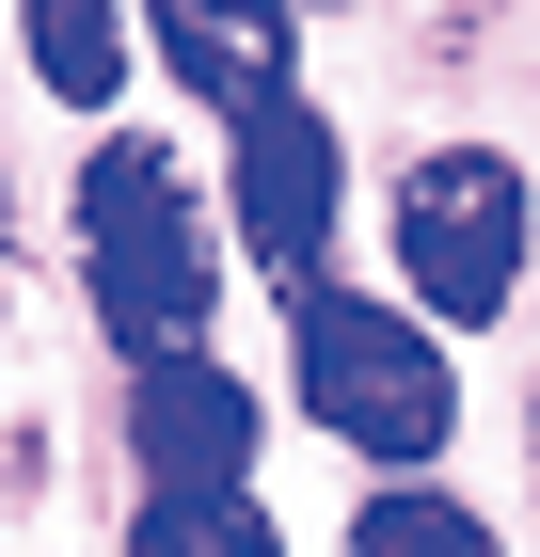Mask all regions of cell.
Here are the masks:
<instances>
[{
  "instance_id": "6da1fadb",
  "label": "cell",
  "mask_w": 540,
  "mask_h": 557,
  "mask_svg": "<svg viewBox=\"0 0 540 557\" xmlns=\"http://www.w3.org/2000/svg\"><path fill=\"white\" fill-rule=\"evenodd\" d=\"M80 287L112 319V350H208V302H223V223L191 191V160L143 128H112L80 160Z\"/></svg>"
},
{
  "instance_id": "9c48e42d",
  "label": "cell",
  "mask_w": 540,
  "mask_h": 557,
  "mask_svg": "<svg viewBox=\"0 0 540 557\" xmlns=\"http://www.w3.org/2000/svg\"><path fill=\"white\" fill-rule=\"evenodd\" d=\"M127 557H287V525L254 510V494H143Z\"/></svg>"
},
{
  "instance_id": "52a82bcc",
  "label": "cell",
  "mask_w": 540,
  "mask_h": 557,
  "mask_svg": "<svg viewBox=\"0 0 540 557\" xmlns=\"http://www.w3.org/2000/svg\"><path fill=\"white\" fill-rule=\"evenodd\" d=\"M16 33H33V81H48V96L112 112V81H127V0H16Z\"/></svg>"
},
{
  "instance_id": "277c9868",
  "label": "cell",
  "mask_w": 540,
  "mask_h": 557,
  "mask_svg": "<svg viewBox=\"0 0 540 557\" xmlns=\"http://www.w3.org/2000/svg\"><path fill=\"white\" fill-rule=\"evenodd\" d=\"M223 208H239V256L271 271V287H318L334 256V128L302 112V96H271V112H239V175H223Z\"/></svg>"
},
{
  "instance_id": "30bf717a",
  "label": "cell",
  "mask_w": 540,
  "mask_h": 557,
  "mask_svg": "<svg viewBox=\"0 0 540 557\" xmlns=\"http://www.w3.org/2000/svg\"><path fill=\"white\" fill-rule=\"evenodd\" d=\"M525 446H540V414H525Z\"/></svg>"
},
{
  "instance_id": "ba28073f",
  "label": "cell",
  "mask_w": 540,
  "mask_h": 557,
  "mask_svg": "<svg viewBox=\"0 0 540 557\" xmlns=\"http://www.w3.org/2000/svg\"><path fill=\"white\" fill-rule=\"evenodd\" d=\"M350 557H493V525L461 510V494H429V478H381L366 510H350Z\"/></svg>"
},
{
  "instance_id": "7a4b0ae2",
  "label": "cell",
  "mask_w": 540,
  "mask_h": 557,
  "mask_svg": "<svg viewBox=\"0 0 540 557\" xmlns=\"http://www.w3.org/2000/svg\"><path fill=\"white\" fill-rule=\"evenodd\" d=\"M287 350H302V414H318L334 446H350V462H381V478L445 462V430H461V367H445V335H429L414 302L302 287Z\"/></svg>"
},
{
  "instance_id": "3957f363",
  "label": "cell",
  "mask_w": 540,
  "mask_h": 557,
  "mask_svg": "<svg viewBox=\"0 0 540 557\" xmlns=\"http://www.w3.org/2000/svg\"><path fill=\"white\" fill-rule=\"evenodd\" d=\"M525 256H540V191L508 144H429L414 175H398V287H414V319H508L525 302Z\"/></svg>"
},
{
  "instance_id": "5b68a950",
  "label": "cell",
  "mask_w": 540,
  "mask_h": 557,
  "mask_svg": "<svg viewBox=\"0 0 540 557\" xmlns=\"http://www.w3.org/2000/svg\"><path fill=\"white\" fill-rule=\"evenodd\" d=\"M127 462L143 494H254V383L208 350H160L127 383Z\"/></svg>"
},
{
  "instance_id": "8992f818",
  "label": "cell",
  "mask_w": 540,
  "mask_h": 557,
  "mask_svg": "<svg viewBox=\"0 0 540 557\" xmlns=\"http://www.w3.org/2000/svg\"><path fill=\"white\" fill-rule=\"evenodd\" d=\"M143 33H160V64L208 96L223 128H239V112H271V96H287V64H302V0H143Z\"/></svg>"
}]
</instances>
